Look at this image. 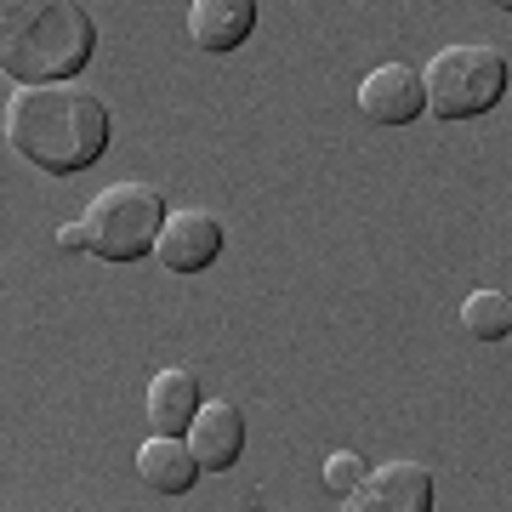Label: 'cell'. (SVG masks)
Returning <instances> with one entry per match:
<instances>
[{"mask_svg":"<svg viewBox=\"0 0 512 512\" xmlns=\"http://www.w3.org/2000/svg\"><path fill=\"white\" fill-rule=\"evenodd\" d=\"M6 137L29 165L52 171V177H74V171L103 160V148L114 143V120L97 92H80L74 80H52V86L12 92Z\"/></svg>","mask_w":512,"mask_h":512,"instance_id":"cell-1","label":"cell"},{"mask_svg":"<svg viewBox=\"0 0 512 512\" xmlns=\"http://www.w3.org/2000/svg\"><path fill=\"white\" fill-rule=\"evenodd\" d=\"M97 52V23L80 0H0V69L18 86L74 80Z\"/></svg>","mask_w":512,"mask_h":512,"instance_id":"cell-2","label":"cell"},{"mask_svg":"<svg viewBox=\"0 0 512 512\" xmlns=\"http://www.w3.org/2000/svg\"><path fill=\"white\" fill-rule=\"evenodd\" d=\"M507 80H512L507 57L495 52V46H484V40L444 46L421 69L427 114H439V120H478V114H490L507 97Z\"/></svg>","mask_w":512,"mask_h":512,"instance_id":"cell-3","label":"cell"},{"mask_svg":"<svg viewBox=\"0 0 512 512\" xmlns=\"http://www.w3.org/2000/svg\"><path fill=\"white\" fill-rule=\"evenodd\" d=\"M165 217H171V211H165L160 188H148V183H109L92 205H86V217H80V222H86L92 251L103 256V262H137V256L154 251Z\"/></svg>","mask_w":512,"mask_h":512,"instance_id":"cell-4","label":"cell"},{"mask_svg":"<svg viewBox=\"0 0 512 512\" xmlns=\"http://www.w3.org/2000/svg\"><path fill=\"white\" fill-rule=\"evenodd\" d=\"M348 512H427L433 507V473L421 461H382L353 495H342Z\"/></svg>","mask_w":512,"mask_h":512,"instance_id":"cell-5","label":"cell"},{"mask_svg":"<svg viewBox=\"0 0 512 512\" xmlns=\"http://www.w3.org/2000/svg\"><path fill=\"white\" fill-rule=\"evenodd\" d=\"M222 256V222L200 205H188V211H171L154 239V262L171 268V274H200Z\"/></svg>","mask_w":512,"mask_h":512,"instance_id":"cell-6","label":"cell"},{"mask_svg":"<svg viewBox=\"0 0 512 512\" xmlns=\"http://www.w3.org/2000/svg\"><path fill=\"white\" fill-rule=\"evenodd\" d=\"M427 109V86H421V69L410 63H382L359 80V114L376 120V126H410Z\"/></svg>","mask_w":512,"mask_h":512,"instance_id":"cell-7","label":"cell"},{"mask_svg":"<svg viewBox=\"0 0 512 512\" xmlns=\"http://www.w3.org/2000/svg\"><path fill=\"white\" fill-rule=\"evenodd\" d=\"M188 444H194V456H200L205 473H228V467L245 456V416H239L228 399L200 404V416L188 427Z\"/></svg>","mask_w":512,"mask_h":512,"instance_id":"cell-8","label":"cell"},{"mask_svg":"<svg viewBox=\"0 0 512 512\" xmlns=\"http://www.w3.org/2000/svg\"><path fill=\"white\" fill-rule=\"evenodd\" d=\"M137 473H143L148 490L188 495L205 467H200V456H194L188 433H154V439H143V450H137Z\"/></svg>","mask_w":512,"mask_h":512,"instance_id":"cell-9","label":"cell"},{"mask_svg":"<svg viewBox=\"0 0 512 512\" xmlns=\"http://www.w3.org/2000/svg\"><path fill=\"white\" fill-rule=\"evenodd\" d=\"M256 29V0H194L188 6V40L200 52H234Z\"/></svg>","mask_w":512,"mask_h":512,"instance_id":"cell-10","label":"cell"},{"mask_svg":"<svg viewBox=\"0 0 512 512\" xmlns=\"http://www.w3.org/2000/svg\"><path fill=\"white\" fill-rule=\"evenodd\" d=\"M200 376L188 365H165L154 370V382H148V427L154 433H188L194 416H200Z\"/></svg>","mask_w":512,"mask_h":512,"instance_id":"cell-11","label":"cell"},{"mask_svg":"<svg viewBox=\"0 0 512 512\" xmlns=\"http://www.w3.org/2000/svg\"><path fill=\"white\" fill-rule=\"evenodd\" d=\"M461 325H467V336H478V342H501V336H512V296L473 291L467 302H461Z\"/></svg>","mask_w":512,"mask_h":512,"instance_id":"cell-12","label":"cell"},{"mask_svg":"<svg viewBox=\"0 0 512 512\" xmlns=\"http://www.w3.org/2000/svg\"><path fill=\"white\" fill-rule=\"evenodd\" d=\"M365 484V461L353 456V450H336V456L325 461V490L330 495H353Z\"/></svg>","mask_w":512,"mask_h":512,"instance_id":"cell-13","label":"cell"},{"mask_svg":"<svg viewBox=\"0 0 512 512\" xmlns=\"http://www.w3.org/2000/svg\"><path fill=\"white\" fill-rule=\"evenodd\" d=\"M57 251H92L86 222H63V228H57Z\"/></svg>","mask_w":512,"mask_h":512,"instance_id":"cell-14","label":"cell"},{"mask_svg":"<svg viewBox=\"0 0 512 512\" xmlns=\"http://www.w3.org/2000/svg\"><path fill=\"white\" fill-rule=\"evenodd\" d=\"M490 6H501V12H512V0H490Z\"/></svg>","mask_w":512,"mask_h":512,"instance_id":"cell-15","label":"cell"}]
</instances>
